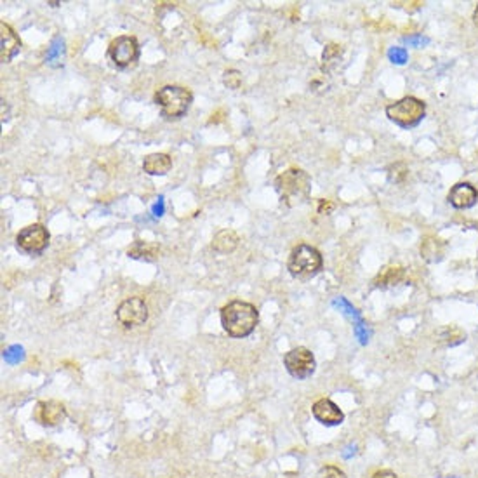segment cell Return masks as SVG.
Listing matches in <instances>:
<instances>
[{"instance_id":"6da1fadb","label":"cell","mask_w":478,"mask_h":478,"mask_svg":"<svg viewBox=\"0 0 478 478\" xmlns=\"http://www.w3.org/2000/svg\"><path fill=\"white\" fill-rule=\"evenodd\" d=\"M259 314L254 304L245 301H231L221 310V323L231 337H247L254 332Z\"/></svg>"},{"instance_id":"7a4b0ae2","label":"cell","mask_w":478,"mask_h":478,"mask_svg":"<svg viewBox=\"0 0 478 478\" xmlns=\"http://www.w3.org/2000/svg\"><path fill=\"white\" fill-rule=\"evenodd\" d=\"M275 190L282 203L287 207H296L308 200L311 192V178L301 169H287L275 179Z\"/></svg>"},{"instance_id":"3957f363","label":"cell","mask_w":478,"mask_h":478,"mask_svg":"<svg viewBox=\"0 0 478 478\" xmlns=\"http://www.w3.org/2000/svg\"><path fill=\"white\" fill-rule=\"evenodd\" d=\"M193 101V94L190 89L179 86H165L157 91L155 103L160 107L162 115L167 121H178L185 117Z\"/></svg>"},{"instance_id":"277c9868","label":"cell","mask_w":478,"mask_h":478,"mask_svg":"<svg viewBox=\"0 0 478 478\" xmlns=\"http://www.w3.org/2000/svg\"><path fill=\"white\" fill-rule=\"evenodd\" d=\"M322 254L315 247L301 244L293 249L287 261V270L298 280H310L322 270Z\"/></svg>"},{"instance_id":"5b68a950","label":"cell","mask_w":478,"mask_h":478,"mask_svg":"<svg viewBox=\"0 0 478 478\" xmlns=\"http://www.w3.org/2000/svg\"><path fill=\"white\" fill-rule=\"evenodd\" d=\"M424 114H426V105L413 96L403 98V100L392 103L386 108V115H388L390 121L403 129L416 128L424 118Z\"/></svg>"},{"instance_id":"8992f818","label":"cell","mask_w":478,"mask_h":478,"mask_svg":"<svg viewBox=\"0 0 478 478\" xmlns=\"http://www.w3.org/2000/svg\"><path fill=\"white\" fill-rule=\"evenodd\" d=\"M108 58L117 68H128L139 58L138 40L131 35H122L114 38L108 45Z\"/></svg>"},{"instance_id":"52a82bcc","label":"cell","mask_w":478,"mask_h":478,"mask_svg":"<svg viewBox=\"0 0 478 478\" xmlns=\"http://www.w3.org/2000/svg\"><path fill=\"white\" fill-rule=\"evenodd\" d=\"M284 365H286L287 372L296 379L310 378L317 367L314 353L304 346H298L287 351L286 357H284Z\"/></svg>"},{"instance_id":"ba28073f","label":"cell","mask_w":478,"mask_h":478,"mask_svg":"<svg viewBox=\"0 0 478 478\" xmlns=\"http://www.w3.org/2000/svg\"><path fill=\"white\" fill-rule=\"evenodd\" d=\"M49 238H51V235H49L47 228H44L42 224H30L17 233L16 244L20 251L37 256L45 251V247L49 245Z\"/></svg>"},{"instance_id":"9c48e42d","label":"cell","mask_w":478,"mask_h":478,"mask_svg":"<svg viewBox=\"0 0 478 478\" xmlns=\"http://www.w3.org/2000/svg\"><path fill=\"white\" fill-rule=\"evenodd\" d=\"M117 320L125 329H134L148 320V307L143 298H128L117 308Z\"/></svg>"},{"instance_id":"30bf717a","label":"cell","mask_w":478,"mask_h":478,"mask_svg":"<svg viewBox=\"0 0 478 478\" xmlns=\"http://www.w3.org/2000/svg\"><path fill=\"white\" fill-rule=\"evenodd\" d=\"M66 417V409L63 403L56 402V400H49V402H40L35 409V419L44 426H58L63 423Z\"/></svg>"},{"instance_id":"8fae6325","label":"cell","mask_w":478,"mask_h":478,"mask_svg":"<svg viewBox=\"0 0 478 478\" xmlns=\"http://www.w3.org/2000/svg\"><path fill=\"white\" fill-rule=\"evenodd\" d=\"M311 413H314V417L318 421V423L325 424V426H337V424L343 423L344 414L341 413L339 407L329 399H320L314 403L311 407Z\"/></svg>"},{"instance_id":"7c38bea8","label":"cell","mask_w":478,"mask_h":478,"mask_svg":"<svg viewBox=\"0 0 478 478\" xmlns=\"http://www.w3.org/2000/svg\"><path fill=\"white\" fill-rule=\"evenodd\" d=\"M449 202L456 209H470L477 203L478 200V192L473 185L470 183H458L451 188L449 192Z\"/></svg>"},{"instance_id":"4fadbf2b","label":"cell","mask_w":478,"mask_h":478,"mask_svg":"<svg viewBox=\"0 0 478 478\" xmlns=\"http://www.w3.org/2000/svg\"><path fill=\"white\" fill-rule=\"evenodd\" d=\"M21 40L16 31L2 21L0 23V59L2 63H9L20 52Z\"/></svg>"},{"instance_id":"5bb4252c","label":"cell","mask_w":478,"mask_h":478,"mask_svg":"<svg viewBox=\"0 0 478 478\" xmlns=\"http://www.w3.org/2000/svg\"><path fill=\"white\" fill-rule=\"evenodd\" d=\"M172 167V159L167 153H152L143 160V169L150 176H165Z\"/></svg>"},{"instance_id":"9a60e30c","label":"cell","mask_w":478,"mask_h":478,"mask_svg":"<svg viewBox=\"0 0 478 478\" xmlns=\"http://www.w3.org/2000/svg\"><path fill=\"white\" fill-rule=\"evenodd\" d=\"M238 235L233 230H221L214 235L213 249L219 254H230L238 247Z\"/></svg>"},{"instance_id":"2e32d148","label":"cell","mask_w":478,"mask_h":478,"mask_svg":"<svg viewBox=\"0 0 478 478\" xmlns=\"http://www.w3.org/2000/svg\"><path fill=\"white\" fill-rule=\"evenodd\" d=\"M129 258L132 259H146V261H153V259L159 258L160 247L153 242H145V240H136L134 244L129 245L128 249Z\"/></svg>"},{"instance_id":"e0dca14e","label":"cell","mask_w":478,"mask_h":478,"mask_svg":"<svg viewBox=\"0 0 478 478\" xmlns=\"http://www.w3.org/2000/svg\"><path fill=\"white\" fill-rule=\"evenodd\" d=\"M403 277H406V270L400 268V266H388V268H385L378 277H376L374 286L379 287V289L395 287L402 282Z\"/></svg>"},{"instance_id":"ac0fdd59","label":"cell","mask_w":478,"mask_h":478,"mask_svg":"<svg viewBox=\"0 0 478 478\" xmlns=\"http://www.w3.org/2000/svg\"><path fill=\"white\" fill-rule=\"evenodd\" d=\"M444 242L438 240L437 237H426L421 244V256L428 263H437L444 258Z\"/></svg>"},{"instance_id":"d6986e66","label":"cell","mask_w":478,"mask_h":478,"mask_svg":"<svg viewBox=\"0 0 478 478\" xmlns=\"http://www.w3.org/2000/svg\"><path fill=\"white\" fill-rule=\"evenodd\" d=\"M63 52H65V40L61 37H56L51 42L47 49V54H45V63L49 65H58L63 58Z\"/></svg>"},{"instance_id":"ffe728a7","label":"cell","mask_w":478,"mask_h":478,"mask_svg":"<svg viewBox=\"0 0 478 478\" xmlns=\"http://www.w3.org/2000/svg\"><path fill=\"white\" fill-rule=\"evenodd\" d=\"M332 307H336V308H339V311H343L346 317H350L351 320L355 322V327L357 325H362L364 323V320H362L360 315H358V311L355 310L353 307H351L350 303H348L344 298H334V301H332Z\"/></svg>"},{"instance_id":"44dd1931","label":"cell","mask_w":478,"mask_h":478,"mask_svg":"<svg viewBox=\"0 0 478 478\" xmlns=\"http://www.w3.org/2000/svg\"><path fill=\"white\" fill-rule=\"evenodd\" d=\"M341 54H343V49L341 45L337 44H329L323 51V68L330 70L334 65H337V61L341 59Z\"/></svg>"},{"instance_id":"7402d4cb","label":"cell","mask_w":478,"mask_h":478,"mask_svg":"<svg viewBox=\"0 0 478 478\" xmlns=\"http://www.w3.org/2000/svg\"><path fill=\"white\" fill-rule=\"evenodd\" d=\"M442 341H444L447 346H456V344L463 343L465 341V334H463L461 329L458 327H449L442 332Z\"/></svg>"},{"instance_id":"603a6c76","label":"cell","mask_w":478,"mask_h":478,"mask_svg":"<svg viewBox=\"0 0 478 478\" xmlns=\"http://www.w3.org/2000/svg\"><path fill=\"white\" fill-rule=\"evenodd\" d=\"M223 82L228 89H238L242 84V73L238 70H226L223 75Z\"/></svg>"},{"instance_id":"cb8c5ba5","label":"cell","mask_w":478,"mask_h":478,"mask_svg":"<svg viewBox=\"0 0 478 478\" xmlns=\"http://www.w3.org/2000/svg\"><path fill=\"white\" fill-rule=\"evenodd\" d=\"M388 58L395 65H406L407 59H409V52L406 47H390Z\"/></svg>"},{"instance_id":"d4e9b609","label":"cell","mask_w":478,"mask_h":478,"mask_svg":"<svg viewBox=\"0 0 478 478\" xmlns=\"http://www.w3.org/2000/svg\"><path fill=\"white\" fill-rule=\"evenodd\" d=\"M3 360L9 364H16V362L23 360V348L21 346H10L9 350L3 351Z\"/></svg>"},{"instance_id":"484cf974","label":"cell","mask_w":478,"mask_h":478,"mask_svg":"<svg viewBox=\"0 0 478 478\" xmlns=\"http://www.w3.org/2000/svg\"><path fill=\"white\" fill-rule=\"evenodd\" d=\"M318 478H346L343 470H339L337 466H323L318 472Z\"/></svg>"},{"instance_id":"4316f807","label":"cell","mask_w":478,"mask_h":478,"mask_svg":"<svg viewBox=\"0 0 478 478\" xmlns=\"http://www.w3.org/2000/svg\"><path fill=\"white\" fill-rule=\"evenodd\" d=\"M430 42V38L423 37V35H410V37H406V44L413 45V47H423Z\"/></svg>"},{"instance_id":"83f0119b","label":"cell","mask_w":478,"mask_h":478,"mask_svg":"<svg viewBox=\"0 0 478 478\" xmlns=\"http://www.w3.org/2000/svg\"><path fill=\"white\" fill-rule=\"evenodd\" d=\"M152 210H153V214H155L157 217H160L162 214L165 213V203H164V199H162V196H160L159 200H157L155 206H153V209H152Z\"/></svg>"},{"instance_id":"f1b7e54d","label":"cell","mask_w":478,"mask_h":478,"mask_svg":"<svg viewBox=\"0 0 478 478\" xmlns=\"http://www.w3.org/2000/svg\"><path fill=\"white\" fill-rule=\"evenodd\" d=\"M372 478H399V477H396V473L390 472V470H381V472L374 473Z\"/></svg>"},{"instance_id":"f546056e","label":"cell","mask_w":478,"mask_h":478,"mask_svg":"<svg viewBox=\"0 0 478 478\" xmlns=\"http://www.w3.org/2000/svg\"><path fill=\"white\" fill-rule=\"evenodd\" d=\"M323 209H325V213H329L330 209H332V203H329V202H320V207H318V213L320 214H323Z\"/></svg>"},{"instance_id":"4dcf8cb0","label":"cell","mask_w":478,"mask_h":478,"mask_svg":"<svg viewBox=\"0 0 478 478\" xmlns=\"http://www.w3.org/2000/svg\"><path fill=\"white\" fill-rule=\"evenodd\" d=\"M473 23H475L477 26H478V3H477V7H475V13H473Z\"/></svg>"}]
</instances>
